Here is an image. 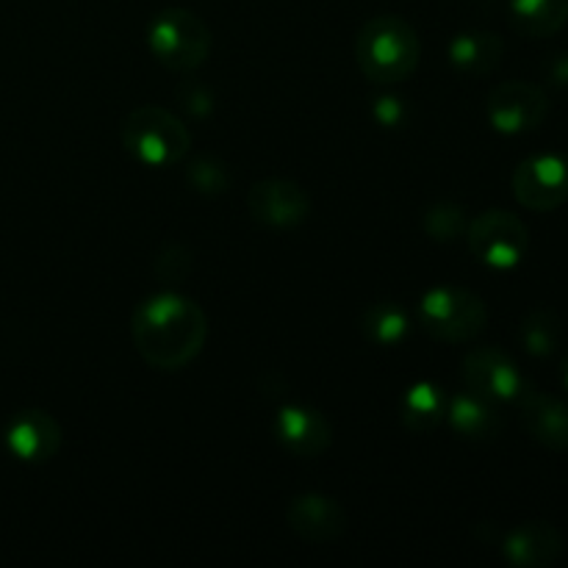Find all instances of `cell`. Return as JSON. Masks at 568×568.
Wrapping results in <instances>:
<instances>
[{
    "mask_svg": "<svg viewBox=\"0 0 568 568\" xmlns=\"http://www.w3.org/2000/svg\"><path fill=\"white\" fill-rule=\"evenodd\" d=\"M122 148L144 166H170L192 148L189 128L161 105H139L122 120Z\"/></svg>",
    "mask_w": 568,
    "mask_h": 568,
    "instance_id": "3957f363",
    "label": "cell"
},
{
    "mask_svg": "<svg viewBox=\"0 0 568 568\" xmlns=\"http://www.w3.org/2000/svg\"><path fill=\"white\" fill-rule=\"evenodd\" d=\"M460 375L469 392L491 399V403H519L527 392V381L521 377L519 366L497 347H477L464 355Z\"/></svg>",
    "mask_w": 568,
    "mask_h": 568,
    "instance_id": "ba28073f",
    "label": "cell"
},
{
    "mask_svg": "<svg viewBox=\"0 0 568 568\" xmlns=\"http://www.w3.org/2000/svg\"><path fill=\"white\" fill-rule=\"evenodd\" d=\"M275 433L283 447L300 458H316L331 447V422L305 405H286L277 410Z\"/></svg>",
    "mask_w": 568,
    "mask_h": 568,
    "instance_id": "5bb4252c",
    "label": "cell"
},
{
    "mask_svg": "<svg viewBox=\"0 0 568 568\" xmlns=\"http://www.w3.org/2000/svg\"><path fill=\"white\" fill-rule=\"evenodd\" d=\"M189 183L203 194H222L227 189V170L216 159H200L189 172Z\"/></svg>",
    "mask_w": 568,
    "mask_h": 568,
    "instance_id": "603a6c76",
    "label": "cell"
},
{
    "mask_svg": "<svg viewBox=\"0 0 568 568\" xmlns=\"http://www.w3.org/2000/svg\"><path fill=\"white\" fill-rule=\"evenodd\" d=\"M560 338H564V327H560V316L555 311L536 308L521 322V344L536 358L552 355L558 349Z\"/></svg>",
    "mask_w": 568,
    "mask_h": 568,
    "instance_id": "44dd1931",
    "label": "cell"
},
{
    "mask_svg": "<svg viewBox=\"0 0 568 568\" xmlns=\"http://www.w3.org/2000/svg\"><path fill=\"white\" fill-rule=\"evenodd\" d=\"M247 209L261 225L288 231L308 220L311 197L300 183L286 181V178H270L250 189Z\"/></svg>",
    "mask_w": 568,
    "mask_h": 568,
    "instance_id": "30bf717a",
    "label": "cell"
},
{
    "mask_svg": "<svg viewBox=\"0 0 568 568\" xmlns=\"http://www.w3.org/2000/svg\"><path fill=\"white\" fill-rule=\"evenodd\" d=\"M148 48L166 70L192 72L209 59L211 31L194 11L172 6L150 20Z\"/></svg>",
    "mask_w": 568,
    "mask_h": 568,
    "instance_id": "277c9868",
    "label": "cell"
},
{
    "mask_svg": "<svg viewBox=\"0 0 568 568\" xmlns=\"http://www.w3.org/2000/svg\"><path fill=\"white\" fill-rule=\"evenodd\" d=\"M514 194L530 211L560 209L568 200V161L555 153L525 159L514 172Z\"/></svg>",
    "mask_w": 568,
    "mask_h": 568,
    "instance_id": "9c48e42d",
    "label": "cell"
},
{
    "mask_svg": "<svg viewBox=\"0 0 568 568\" xmlns=\"http://www.w3.org/2000/svg\"><path fill=\"white\" fill-rule=\"evenodd\" d=\"M419 33L397 14L372 17L355 39L361 72L375 83L405 81L419 67Z\"/></svg>",
    "mask_w": 568,
    "mask_h": 568,
    "instance_id": "7a4b0ae2",
    "label": "cell"
},
{
    "mask_svg": "<svg viewBox=\"0 0 568 568\" xmlns=\"http://www.w3.org/2000/svg\"><path fill=\"white\" fill-rule=\"evenodd\" d=\"M6 449L22 464H48L61 449V427L48 410H20L3 433Z\"/></svg>",
    "mask_w": 568,
    "mask_h": 568,
    "instance_id": "8fae6325",
    "label": "cell"
},
{
    "mask_svg": "<svg viewBox=\"0 0 568 568\" xmlns=\"http://www.w3.org/2000/svg\"><path fill=\"white\" fill-rule=\"evenodd\" d=\"M416 322L427 336L447 344L471 342L486 331L488 308L483 297L469 288L438 286L422 297L416 308Z\"/></svg>",
    "mask_w": 568,
    "mask_h": 568,
    "instance_id": "5b68a950",
    "label": "cell"
},
{
    "mask_svg": "<svg viewBox=\"0 0 568 568\" xmlns=\"http://www.w3.org/2000/svg\"><path fill=\"white\" fill-rule=\"evenodd\" d=\"M566 552V538L549 521H527L510 530L503 541V555L519 568H547Z\"/></svg>",
    "mask_w": 568,
    "mask_h": 568,
    "instance_id": "4fadbf2b",
    "label": "cell"
},
{
    "mask_svg": "<svg viewBox=\"0 0 568 568\" xmlns=\"http://www.w3.org/2000/svg\"><path fill=\"white\" fill-rule=\"evenodd\" d=\"M466 239L471 255L491 270H514L530 250V231L525 222L503 209L483 211L466 227Z\"/></svg>",
    "mask_w": 568,
    "mask_h": 568,
    "instance_id": "8992f818",
    "label": "cell"
},
{
    "mask_svg": "<svg viewBox=\"0 0 568 568\" xmlns=\"http://www.w3.org/2000/svg\"><path fill=\"white\" fill-rule=\"evenodd\" d=\"M560 377H564V386L568 388V353H566L564 364H560Z\"/></svg>",
    "mask_w": 568,
    "mask_h": 568,
    "instance_id": "d4e9b609",
    "label": "cell"
},
{
    "mask_svg": "<svg viewBox=\"0 0 568 568\" xmlns=\"http://www.w3.org/2000/svg\"><path fill=\"white\" fill-rule=\"evenodd\" d=\"M449 425L466 442H494L503 433V416H499L497 403L480 397L475 392H460L449 399Z\"/></svg>",
    "mask_w": 568,
    "mask_h": 568,
    "instance_id": "2e32d148",
    "label": "cell"
},
{
    "mask_svg": "<svg viewBox=\"0 0 568 568\" xmlns=\"http://www.w3.org/2000/svg\"><path fill=\"white\" fill-rule=\"evenodd\" d=\"M425 231L438 242H453L466 233V216L460 205L438 203L425 214Z\"/></svg>",
    "mask_w": 568,
    "mask_h": 568,
    "instance_id": "7402d4cb",
    "label": "cell"
},
{
    "mask_svg": "<svg viewBox=\"0 0 568 568\" xmlns=\"http://www.w3.org/2000/svg\"><path fill=\"white\" fill-rule=\"evenodd\" d=\"M131 336L144 364L178 372L203 353L209 320L194 300L172 292L155 294L133 311Z\"/></svg>",
    "mask_w": 568,
    "mask_h": 568,
    "instance_id": "6da1fadb",
    "label": "cell"
},
{
    "mask_svg": "<svg viewBox=\"0 0 568 568\" xmlns=\"http://www.w3.org/2000/svg\"><path fill=\"white\" fill-rule=\"evenodd\" d=\"M510 26L530 39H547L564 31L568 0H510Z\"/></svg>",
    "mask_w": 568,
    "mask_h": 568,
    "instance_id": "ac0fdd59",
    "label": "cell"
},
{
    "mask_svg": "<svg viewBox=\"0 0 568 568\" xmlns=\"http://www.w3.org/2000/svg\"><path fill=\"white\" fill-rule=\"evenodd\" d=\"M505 55V42L494 31H464L449 42V61L464 75H488L499 67Z\"/></svg>",
    "mask_w": 568,
    "mask_h": 568,
    "instance_id": "e0dca14e",
    "label": "cell"
},
{
    "mask_svg": "<svg viewBox=\"0 0 568 568\" xmlns=\"http://www.w3.org/2000/svg\"><path fill=\"white\" fill-rule=\"evenodd\" d=\"M286 521L303 541L333 544L347 532V514L325 494H300L286 505Z\"/></svg>",
    "mask_w": 568,
    "mask_h": 568,
    "instance_id": "7c38bea8",
    "label": "cell"
},
{
    "mask_svg": "<svg viewBox=\"0 0 568 568\" xmlns=\"http://www.w3.org/2000/svg\"><path fill=\"white\" fill-rule=\"evenodd\" d=\"M549 78L558 87H568V55H555L552 67H549Z\"/></svg>",
    "mask_w": 568,
    "mask_h": 568,
    "instance_id": "cb8c5ba5",
    "label": "cell"
},
{
    "mask_svg": "<svg viewBox=\"0 0 568 568\" xmlns=\"http://www.w3.org/2000/svg\"><path fill=\"white\" fill-rule=\"evenodd\" d=\"M364 336L381 347H397L405 342L410 331V320L403 305L397 303H377L366 308L364 314Z\"/></svg>",
    "mask_w": 568,
    "mask_h": 568,
    "instance_id": "ffe728a7",
    "label": "cell"
},
{
    "mask_svg": "<svg viewBox=\"0 0 568 568\" xmlns=\"http://www.w3.org/2000/svg\"><path fill=\"white\" fill-rule=\"evenodd\" d=\"M486 114L499 133L519 136L544 125L549 114V98L536 83L505 81L488 94Z\"/></svg>",
    "mask_w": 568,
    "mask_h": 568,
    "instance_id": "52a82bcc",
    "label": "cell"
},
{
    "mask_svg": "<svg viewBox=\"0 0 568 568\" xmlns=\"http://www.w3.org/2000/svg\"><path fill=\"white\" fill-rule=\"evenodd\" d=\"M444 414V394L442 388L433 383H416L405 392L403 408H399V419L410 433H430L442 425Z\"/></svg>",
    "mask_w": 568,
    "mask_h": 568,
    "instance_id": "d6986e66",
    "label": "cell"
},
{
    "mask_svg": "<svg viewBox=\"0 0 568 568\" xmlns=\"http://www.w3.org/2000/svg\"><path fill=\"white\" fill-rule=\"evenodd\" d=\"M521 422L527 433L536 438L541 447L566 453L568 449V403L552 397V394L527 388L519 397Z\"/></svg>",
    "mask_w": 568,
    "mask_h": 568,
    "instance_id": "9a60e30c",
    "label": "cell"
}]
</instances>
